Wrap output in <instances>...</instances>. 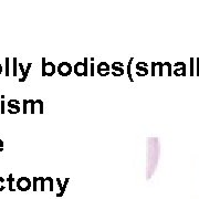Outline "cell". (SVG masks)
<instances>
[{
  "label": "cell",
  "mask_w": 199,
  "mask_h": 199,
  "mask_svg": "<svg viewBox=\"0 0 199 199\" xmlns=\"http://www.w3.org/2000/svg\"><path fill=\"white\" fill-rule=\"evenodd\" d=\"M1 73H2V65L0 64V74H1Z\"/></svg>",
  "instance_id": "obj_15"
},
{
  "label": "cell",
  "mask_w": 199,
  "mask_h": 199,
  "mask_svg": "<svg viewBox=\"0 0 199 199\" xmlns=\"http://www.w3.org/2000/svg\"><path fill=\"white\" fill-rule=\"evenodd\" d=\"M97 71H98V74L102 75V77H105L110 73V65L105 62H102V63L98 64L97 66Z\"/></svg>",
  "instance_id": "obj_5"
},
{
  "label": "cell",
  "mask_w": 199,
  "mask_h": 199,
  "mask_svg": "<svg viewBox=\"0 0 199 199\" xmlns=\"http://www.w3.org/2000/svg\"><path fill=\"white\" fill-rule=\"evenodd\" d=\"M16 63H17V59H13V75L17 74V72H16Z\"/></svg>",
  "instance_id": "obj_12"
},
{
  "label": "cell",
  "mask_w": 199,
  "mask_h": 199,
  "mask_svg": "<svg viewBox=\"0 0 199 199\" xmlns=\"http://www.w3.org/2000/svg\"><path fill=\"white\" fill-rule=\"evenodd\" d=\"M58 72L59 74L62 75V77H68V75H70L72 72L71 64L68 63V62H61L58 65Z\"/></svg>",
  "instance_id": "obj_2"
},
{
  "label": "cell",
  "mask_w": 199,
  "mask_h": 199,
  "mask_svg": "<svg viewBox=\"0 0 199 199\" xmlns=\"http://www.w3.org/2000/svg\"><path fill=\"white\" fill-rule=\"evenodd\" d=\"M27 105H28V100H24L23 101V113H27Z\"/></svg>",
  "instance_id": "obj_11"
},
{
  "label": "cell",
  "mask_w": 199,
  "mask_h": 199,
  "mask_svg": "<svg viewBox=\"0 0 199 199\" xmlns=\"http://www.w3.org/2000/svg\"><path fill=\"white\" fill-rule=\"evenodd\" d=\"M8 181H9V189H10L11 191H15V188L12 187V184H13V177H12V175H9V177H8Z\"/></svg>",
  "instance_id": "obj_7"
},
{
  "label": "cell",
  "mask_w": 199,
  "mask_h": 199,
  "mask_svg": "<svg viewBox=\"0 0 199 199\" xmlns=\"http://www.w3.org/2000/svg\"><path fill=\"white\" fill-rule=\"evenodd\" d=\"M17 187H18L19 190L27 191L30 187H31V181H30L29 178H27V177L19 178L18 181H17Z\"/></svg>",
  "instance_id": "obj_3"
},
{
  "label": "cell",
  "mask_w": 199,
  "mask_h": 199,
  "mask_svg": "<svg viewBox=\"0 0 199 199\" xmlns=\"http://www.w3.org/2000/svg\"><path fill=\"white\" fill-rule=\"evenodd\" d=\"M3 146H5V144H3L2 139H0V153L3 151Z\"/></svg>",
  "instance_id": "obj_13"
},
{
  "label": "cell",
  "mask_w": 199,
  "mask_h": 199,
  "mask_svg": "<svg viewBox=\"0 0 199 199\" xmlns=\"http://www.w3.org/2000/svg\"><path fill=\"white\" fill-rule=\"evenodd\" d=\"M6 75H9V59H6Z\"/></svg>",
  "instance_id": "obj_9"
},
{
  "label": "cell",
  "mask_w": 199,
  "mask_h": 199,
  "mask_svg": "<svg viewBox=\"0 0 199 199\" xmlns=\"http://www.w3.org/2000/svg\"><path fill=\"white\" fill-rule=\"evenodd\" d=\"M3 184H5V179H3L2 177H0V191H2L3 189H5V186H3Z\"/></svg>",
  "instance_id": "obj_10"
},
{
  "label": "cell",
  "mask_w": 199,
  "mask_h": 199,
  "mask_svg": "<svg viewBox=\"0 0 199 199\" xmlns=\"http://www.w3.org/2000/svg\"><path fill=\"white\" fill-rule=\"evenodd\" d=\"M1 112L5 113V101H3V96H2V109H1Z\"/></svg>",
  "instance_id": "obj_14"
},
{
  "label": "cell",
  "mask_w": 199,
  "mask_h": 199,
  "mask_svg": "<svg viewBox=\"0 0 199 199\" xmlns=\"http://www.w3.org/2000/svg\"><path fill=\"white\" fill-rule=\"evenodd\" d=\"M8 107H9V113L11 114H17L20 111L19 107V101L18 100H10L8 101Z\"/></svg>",
  "instance_id": "obj_4"
},
{
  "label": "cell",
  "mask_w": 199,
  "mask_h": 199,
  "mask_svg": "<svg viewBox=\"0 0 199 199\" xmlns=\"http://www.w3.org/2000/svg\"><path fill=\"white\" fill-rule=\"evenodd\" d=\"M30 68H31V63H29L28 65H27V69H26V72H24V74H23V77L22 79H20L19 81L20 82H23L24 80L27 79V75H28V73H29V71H30Z\"/></svg>",
  "instance_id": "obj_6"
},
{
  "label": "cell",
  "mask_w": 199,
  "mask_h": 199,
  "mask_svg": "<svg viewBox=\"0 0 199 199\" xmlns=\"http://www.w3.org/2000/svg\"><path fill=\"white\" fill-rule=\"evenodd\" d=\"M56 71V68L52 62H47L45 59H42V77H52Z\"/></svg>",
  "instance_id": "obj_1"
},
{
  "label": "cell",
  "mask_w": 199,
  "mask_h": 199,
  "mask_svg": "<svg viewBox=\"0 0 199 199\" xmlns=\"http://www.w3.org/2000/svg\"><path fill=\"white\" fill-rule=\"evenodd\" d=\"M28 102H29L30 106H31V113L33 114V113H35V101H33V100H28Z\"/></svg>",
  "instance_id": "obj_8"
}]
</instances>
